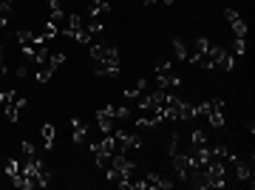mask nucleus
<instances>
[{
    "instance_id": "obj_9",
    "label": "nucleus",
    "mask_w": 255,
    "mask_h": 190,
    "mask_svg": "<svg viewBox=\"0 0 255 190\" xmlns=\"http://www.w3.org/2000/svg\"><path fill=\"white\" fill-rule=\"evenodd\" d=\"M145 185H147V188H162V190H170V188H173V182H167L164 176H159V173H147Z\"/></svg>"
},
{
    "instance_id": "obj_1",
    "label": "nucleus",
    "mask_w": 255,
    "mask_h": 190,
    "mask_svg": "<svg viewBox=\"0 0 255 190\" xmlns=\"http://www.w3.org/2000/svg\"><path fill=\"white\" fill-rule=\"evenodd\" d=\"M91 60L97 77H119V48L111 43H91Z\"/></svg>"
},
{
    "instance_id": "obj_11",
    "label": "nucleus",
    "mask_w": 255,
    "mask_h": 190,
    "mask_svg": "<svg viewBox=\"0 0 255 190\" xmlns=\"http://www.w3.org/2000/svg\"><path fill=\"white\" fill-rule=\"evenodd\" d=\"M173 54H176V60H182V63H187V45H184V40L182 37H173Z\"/></svg>"
},
{
    "instance_id": "obj_6",
    "label": "nucleus",
    "mask_w": 255,
    "mask_h": 190,
    "mask_svg": "<svg viewBox=\"0 0 255 190\" xmlns=\"http://www.w3.org/2000/svg\"><path fill=\"white\" fill-rule=\"evenodd\" d=\"M224 17L230 20V28H233V34L241 37V40H247V23L241 20V14H238L236 9H224Z\"/></svg>"
},
{
    "instance_id": "obj_8",
    "label": "nucleus",
    "mask_w": 255,
    "mask_h": 190,
    "mask_svg": "<svg viewBox=\"0 0 255 190\" xmlns=\"http://www.w3.org/2000/svg\"><path fill=\"white\" fill-rule=\"evenodd\" d=\"M71 125H74V134H71V139L77 142V145H82V142H85V136H88V125H85L82 119H77V117L71 119Z\"/></svg>"
},
{
    "instance_id": "obj_10",
    "label": "nucleus",
    "mask_w": 255,
    "mask_h": 190,
    "mask_svg": "<svg viewBox=\"0 0 255 190\" xmlns=\"http://www.w3.org/2000/svg\"><path fill=\"white\" fill-rule=\"evenodd\" d=\"M108 9H111L108 0H88V11H91V17H100V14H105Z\"/></svg>"
},
{
    "instance_id": "obj_3",
    "label": "nucleus",
    "mask_w": 255,
    "mask_h": 190,
    "mask_svg": "<svg viewBox=\"0 0 255 190\" xmlns=\"http://www.w3.org/2000/svg\"><path fill=\"white\" fill-rule=\"evenodd\" d=\"M204 119L210 122V128H224V122H227V102L221 100V97L210 100V111Z\"/></svg>"
},
{
    "instance_id": "obj_21",
    "label": "nucleus",
    "mask_w": 255,
    "mask_h": 190,
    "mask_svg": "<svg viewBox=\"0 0 255 190\" xmlns=\"http://www.w3.org/2000/svg\"><path fill=\"white\" fill-rule=\"evenodd\" d=\"M6 102H9V91H0V105L6 108Z\"/></svg>"
},
{
    "instance_id": "obj_18",
    "label": "nucleus",
    "mask_w": 255,
    "mask_h": 190,
    "mask_svg": "<svg viewBox=\"0 0 255 190\" xmlns=\"http://www.w3.org/2000/svg\"><path fill=\"white\" fill-rule=\"evenodd\" d=\"M20 148H23V154H26V156H37L34 145H31V142H26V139H23V145H20Z\"/></svg>"
},
{
    "instance_id": "obj_22",
    "label": "nucleus",
    "mask_w": 255,
    "mask_h": 190,
    "mask_svg": "<svg viewBox=\"0 0 255 190\" xmlns=\"http://www.w3.org/2000/svg\"><path fill=\"white\" fill-rule=\"evenodd\" d=\"M153 3H156V0H145V6H153Z\"/></svg>"
},
{
    "instance_id": "obj_12",
    "label": "nucleus",
    "mask_w": 255,
    "mask_h": 190,
    "mask_svg": "<svg viewBox=\"0 0 255 190\" xmlns=\"http://www.w3.org/2000/svg\"><path fill=\"white\" fill-rule=\"evenodd\" d=\"M11 9H14V0H0V26H6V23H9Z\"/></svg>"
},
{
    "instance_id": "obj_13",
    "label": "nucleus",
    "mask_w": 255,
    "mask_h": 190,
    "mask_svg": "<svg viewBox=\"0 0 255 190\" xmlns=\"http://www.w3.org/2000/svg\"><path fill=\"white\" fill-rule=\"evenodd\" d=\"M40 136H43V142H46V151H51V148H54V125H43L40 128Z\"/></svg>"
},
{
    "instance_id": "obj_5",
    "label": "nucleus",
    "mask_w": 255,
    "mask_h": 190,
    "mask_svg": "<svg viewBox=\"0 0 255 190\" xmlns=\"http://www.w3.org/2000/svg\"><path fill=\"white\" fill-rule=\"evenodd\" d=\"M114 119H117V108L114 105H105V108L97 111V128L102 134H111L114 131Z\"/></svg>"
},
{
    "instance_id": "obj_16",
    "label": "nucleus",
    "mask_w": 255,
    "mask_h": 190,
    "mask_svg": "<svg viewBox=\"0 0 255 190\" xmlns=\"http://www.w3.org/2000/svg\"><path fill=\"white\" fill-rule=\"evenodd\" d=\"M204 145H207L204 131H193V134H190V148H204Z\"/></svg>"
},
{
    "instance_id": "obj_19",
    "label": "nucleus",
    "mask_w": 255,
    "mask_h": 190,
    "mask_svg": "<svg viewBox=\"0 0 255 190\" xmlns=\"http://www.w3.org/2000/svg\"><path fill=\"white\" fill-rule=\"evenodd\" d=\"M136 97H139L136 88H128V91H125V100H136Z\"/></svg>"
},
{
    "instance_id": "obj_14",
    "label": "nucleus",
    "mask_w": 255,
    "mask_h": 190,
    "mask_svg": "<svg viewBox=\"0 0 255 190\" xmlns=\"http://www.w3.org/2000/svg\"><path fill=\"white\" fill-rule=\"evenodd\" d=\"M199 117V111H196V105H190V102H182V108H179V119L182 122H187V119Z\"/></svg>"
},
{
    "instance_id": "obj_4",
    "label": "nucleus",
    "mask_w": 255,
    "mask_h": 190,
    "mask_svg": "<svg viewBox=\"0 0 255 190\" xmlns=\"http://www.w3.org/2000/svg\"><path fill=\"white\" fill-rule=\"evenodd\" d=\"M26 108V97L20 94V91H9V102H6V119L9 122H17L20 114Z\"/></svg>"
},
{
    "instance_id": "obj_7",
    "label": "nucleus",
    "mask_w": 255,
    "mask_h": 190,
    "mask_svg": "<svg viewBox=\"0 0 255 190\" xmlns=\"http://www.w3.org/2000/svg\"><path fill=\"white\" fill-rule=\"evenodd\" d=\"M170 159H173L176 176H179L182 182H187V173H190V162H187V154H184V151H179V154H170Z\"/></svg>"
},
{
    "instance_id": "obj_20",
    "label": "nucleus",
    "mask_w": 255,
    "mask_h": 190,
    "mask_svg": "<svg viewBox=\"0 0 255 190\" xmlns=\"http://www.w3.org/2000/svg\"><path fill=\"white\" fill-rule=\"evenodd\" d=\"M3 74H6V57H3V51H0V80H3Z\"/></svg>"
},
{
    "instance_id": "obj_2",
    "label": "nucleus",
    "mask_w": 255,
    "mask_h": 190,
    "mask_svg": "<svg viewBox=\"0 0 255 190\" xmlns=\"http://www.w3.org/2000/svg\"><path fill=\"white\" fill-rule=\"evenodd\" d=\"M204 68H224V71H233V68H236V57L230 54L224 45H210Z\"/></svg>"
},
{
    "instance_id": "obj_15",
    "label": "nucleus",
    "mask_w": 255,
    "mask_h": 190,
    "mask_svg": "<svg viewBox=\"0 0 255 190\" xmlns=\"http://www.w3.org/2000/svg\"><path fill=\"white\" fill-rule=\"evenodd\" d=\"M51 77H54V68H51V65H37V82H48L51 80Z\"/></svg>"
},
{
    "instance_id": "obj_17",
    "label": "nucleus",
    "mask_w": 255,
    "mask_h": 190,
    "mask_svg": "<svg viewBox=\"0 0 255 190\" xmlns=\"http://www.w3.org/2000/svg\"><path fill=\"white\" fill-rule=\"evenodd\" d=\"M244 51H247V40L236 37V40H233V54H244Z\"/></svg>"
}]
</instances>
